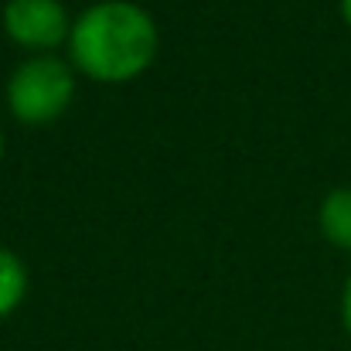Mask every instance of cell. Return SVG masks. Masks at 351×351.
Segmentation results:
<instances>
[{"label": "cell", "mask_w": 351, "mask_h": 351, "mask_svg": "<svg viewBox=\"0 0 351 351\" xmlns=\"http://www.w3.org/2000/svg\"><path fill=\"white\" fill-rule=\"evenodd\" d=\"M3 31L14 45L31 51H51L69 41L72 24L62 0H7Z\"/></svg>", "instance_id": "cell-3"}, {"label": "cell", "mask_w": 351, "mask_h": 351, "mask_svg": "<svg viewBox=\"0 0 351 351\" xmlns=\"http://www.w3.org/2000/svg\"><path fill=\"white\" fill-rule=\"evenodd\" d=\"M69 55L96 82H130L157 55V24L140 3L99 0L72 24Z\"/></svg>", "instance_id": "cell-1"}, {"label": "cell", "mask_w": 351, "mask_h": 351, "mask_svg": "<svg viewBox=\"0 0 351 351\" xmlns=\"http://www.w3.org/2000/svg\"><path fill=\"white\" fill-rule=\"evenodd\" d=\"M27 293V266L17 252L0 245V321L10 317Z\"/></svg>", "instance_id": "cell-5"}, {"label": "cell", "mask_w": 351, "mask_h": 351, "mask_svg": "<svg viewBox=\"0 0 351 351\" xmlns=\"http://www.w3.org/2000/svg\"><path fill=\"white\" fill-rule=\"evenodd\" d=\"M317 226L331 245L351 252V188L328 191V198L321 202V212H317Z\"/></svg>", "instance_id": "cell-4"}, {"label": "cell", "mask_w": 351, "mask_h": 351, "mask_svg": "<svg viewBox=\"0 0 351 351\" xmlns=\"http://www.w3.org/2000/svg\"><path fill=\"white\" fill-rule=\"evenodd\" d=\"M75 96V75L65 62L55 55H38L17 65V72L7 82V106L21 123L45 126L55 123Z\"/></svg>", "instance_id": "cell-2"}, {"label": "cell", "mask_w": 351, "mask_h": 351, "mask_svg": "<svg viewBox=\"0 0 351 351\" xmlns=\"http://www.w3.org/2000/svg\"><path fill=\"white\" fill-rule=\"evenodd\" d=\"M341 324H345V331H348V338H351V276H348V283H345V293H341Z\"/></svg>", "instance_id": "cell-6"}, {"label": "cell", "mask_w": 351, "mask_h": 351, "mask_svg": "<svg viewBox=\"0 0 351 351\" xmlns=\"http://www.w3.org/2000/svg\"><path fill=\"white\" fill-rule=\"evenodd\" d=\"M0 157H3V133H0Z\"/></svg>", "instance_id": "cell-8"}, {"label": "cell", "mask_w": 351, "mask_h": 351, "mask_svg": "<svg viewBox=\"0 0 351 351\" xmlns=\"http://www.w3.org/2000/svg\"><path fill=\"white\" fill-rule=\"evenodd\" d=\"M341 17H345V24L351 27V0H341Z\"/></svg>", "instance_id": "cell-7"}]
</instances>
